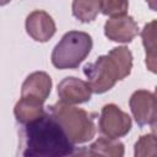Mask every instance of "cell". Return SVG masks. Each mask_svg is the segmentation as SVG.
<instances>
[{
	"instance_id": "obj_1",
	"label": "cell",
	"mask_w": 157,
	"mask_h": 157,
	"mask_svg": "<svg viewBox=\"0 0 157 157\" xmlns=\"http://www.w3.org/2000/svg\"><path fill=\"white\" fill-rule=\"evenodd\" d=\"M18 137V152L25 157H64L75 153L74 144L49 112L25 124Z\"/></svg>"
},
{
	"instance_id": "obj_2",
	"label": "cell",
	"mask_w": 157,
	"mask_h": 157,
	"mask_svg": "<svg viewBox=\"0 0 157 157\" xmlns=\"http://www.w3.org/2000/svg\"><path fill=\"white\" fill-rule=\"evenodd\" d=\"M132 69V54L128 47H115L107 55L98 56L83 66V74L92 93H104L128 77Z\"/></svg>"
},
{
	"instance_id": "obj_3",
	"label": "cell",
	"mask_w": 157,
	"mask_h": 157,
	"mask_svg": "<svg viewBox=\"0 0 157 157\" xmlns=\"http://www.w3.org/2000/svg\"><path fill=\"white\" fill-rule=\"evenodd\" d=\"M48 108V112L59 123L74 145L85 144L94 137L97 131L94 124L96 113H90L74 104H66L60 101Z\"/></svg>"
},
{
	"instance_id": "obj_4",
	"label": "cell",
	"mask_w": 157,
	"mask_h": 157,
	"mask_svg": "<svg viewBox=\"0 0 157 157\" xmlns=\"http://www.w3.org/2000/svg\"><path fill=\"white\" fill-rule=\"evenodd\" d=\"M93 47L92 37L82 31L66 32L52 52V64L59 70L76 69L88 56Z\"/></svg>"
},
{
	"instance_id": "obj_5",
	"label": "cell",
	"mask_w": 157,
	"mask_h": 157,
	"mask_svg": "<svg viewBox=\"0 0 157 157\" xmlns=\"http://www.w3.org/2000/svg\"><path fill=\"white\" fill-rule=\"evenodd\" d=\"M132 121L128 113L121 110L117 104L108 103L103 105L98 119L99 132L109 139H120L131 130Z\"/></svg>"
},
{
	"instance_id": "obj_6",
	"label": "cell",
	"mask_w": 157,
	"mask_h": 157,
	"mask_svg": "<svg viewBox=\"0 0 157 157\" xmlns=\"http://www.w3.org/2000/svg\"><path fill=\"white\" fill-rule=\"evenodd\" d=\"M129 105L132 117L139 126L150 125L155 128L157 110H156V96L153 92L147 90L135 91L129 99Z\"/></svg>"
},
{
	"instance_id": "obj_7",
	"label": "cell",
	"mask_w": 157,
	"mask_h": 157,
	"mask_svg": "<svg viewBox=\"0 0 157 157\" xmlns=\"http://www.w3.org/2000/svg\"><path fill=\"white\" fill-rule=\"evenodd\" d=\"M137 34V22L129 15L110 17L104 23V36L112 42L130 43Z\"/></svg>"
},
{
	"instance_id": "obj_8",
	"label": "cell",
	"mask_w": 157,
	"mask_h": 157,
	"mask_svg": "<svg viewBox=\"0 0 157 157\" xmlns=\"http://www.w3.org/2000/svg\"><path fill=\"white\" fill-rule=\"evenodd\" d=\"M27 34L34 39L36 42H48L56 32V26L53 17L43 11V10H34L27 17L25 22Z\"/></svg>"
},
{
	"instance_id": "obj_9",
	"label": "cell",
	"mask_w": 157,
	"mask_h": 157,
	"mask_svg": "<svg viewBox=\"0 0 157 157\" xmlns=\"http://www.w3.org/2000/svg\"><path fill=\"white\" fill-rule=\"evenodd\" d=\"M58 96L60 102L66 104H81L91 99L92 91L88 83L81 78L70 76L61 80L58 85Z\"/></svg>"
},
{
	"instance_id": "obj_10",
	"label": "cell",
	"mask_w": 157,
	"mask_h": 157,
	"mask_svg": "<svg viewBox=\"0 0 157 157\" xmlns=\"http://www.w3.org/2000/svg\"><path fill=\"white\" fill-rule=\"evenodd\" d=\"M53 86L52 77L44 71H34L29 74L22 83L21 97H27L44 104L50 94Z\"/></svg>"
},
{
	"instance_id": "obj_11",
	"label": "cell",
	"mask_w": 157,
	"mask_h": 157,
	"mask_svg": "<svg viewBox=\"0 0 157 157\" xmlns=\"http://www.w3.org/2000/svg\"><path fill=\"white\" fill-rule=\"evenodd\" d=\"M45 113L43 103L27 98V97H21L15 107H13V115L21 125L28 124L38 118H40Z\"/></svg>"
},
{
	"instance_id": "obj_12",
	"label": "cell",
	"mask_w": 157,
	"mask_h": 157,
	"mask_svg": "<svg viewBox=\"0 0 157 157\" xmlns=\"http://www.w3.org/2000/svg\"><path fill=\"white\" fill-rule=\"evenodd\" d=\"M125 152L124 144L118 141V139L98 137L93 144L90 145L86 152L80 155L87 156H104V157H123Z\"/></svg>"
},
{
	"instance_id": "obj_13",
	"label": "cell",
	"mask_w": 157,
	"mask_h": 157,
	"mask_svg": "<svg viewBox=\"0 0 157 157\" xmlns=\"http://www.w3.org/2000/svg\"><path fill=\"white\" fill-rule=\"evenodd\" d=\"M141 38L146 52V66L151 72L156 74V20L145 25Z\"/></svg>"
},
{
	"instance_id": "obj_14",
	"label": "cell",
	"mask_w": 157,
	"mask_h": 157,
	"mask_svg": "<svg viewBox=\"0 0 157 157\" xmlns=\"http://www.w3.org/2000/svg\"><path fill=\"white\" fill-rule=\"evenodd\" d=\"M72 15L80 22L88 23L101 12V0H72Z\"/></svg>"
},
{
	"instance_id": "obj_15",
	"label": "cell",
	"mask_w": 157,
	"mask_h": 157,
	"mask_svg": "<svg viewBox=\"0 0 157 157\" xmlns=\"http://www.w3.org/2000/svg\"><path fill=\"white\" fill-rule=\"evenodd\" d=\"M157 153V144L155 132L146 134L140 136L134 146L135 157H146V156H156Z\"/></svg>"
},
{
	"instance_id": "obj_16",
	"label": "cell",
	"mask_w": 157,
	"mask_h": 157,
	"mask_svg": "<svg viewBox=\"0 0 157 157\" xmlns=\"http://www.w3.org/2000/svg\"><path fill=\"white\" fill-rule=\"evenodd\" d=\"M129 0H101V12L109 17L126 15Z\"/></svg>"
},
{
	"instance_id": "obj_17",
	"label": "cell",
	"mask_w": 157,
	"mask_h": 157,
	"mask_svg": "<svg viewBox=\"0 0 157 157\" xmlns=\"http://www.w3.org/2000/svg\"><path fill=\"white\" fill-rule=\"evenodd\" d=\"M11 0H0V6H4V5H7Z\"/></svg>"
}]
</instances>
